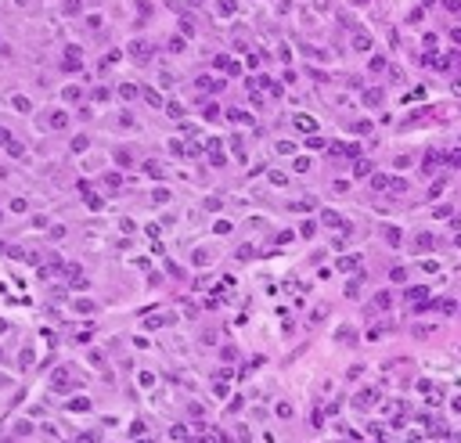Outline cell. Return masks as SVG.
<instances>
[{"mask_svg":"<svg viewBox=\"0 0 461 443\" xmlns=\"http://www.w3.org/2000/svg\"><path fill=\"white\" fill-rule=\"evenodd\" d=\"M65 72H79L83 69V51L79 47H65V61H61Z\"/></svg>","mask_w":461,"mask_h":443,"instance_id":"cell-1","label":"cell"},{"mask_svg":"<svg viewBox=\"0 0 461 443\" xmlns=\"http://www.w3.org/2000/svg\"><path fill=\"white\" fill-rule=\"evenodd\" d=\"M126 54H134V61H152V43L148 40H134L130 47H126Z\"/></svg>","mask_w":461,"mask_h":443,"instance_id":"cell-2","label":"cell"},{"mask_svg":"<svg viewBox=\"0 0 461 443\" xmlns=\"http://www.w3.org/2000/svg\"><path fill=\"white\" fill-rule=\"evenodd\" d=\"M213 65L220 69V72H230V76H238V72H242V65H238L234 58H230V54H216V61Z\"/></svg>","mask_w":461,"mask_h":443,"instance_id":"cell-3","label":"cell"},{"mask_svg":"<svg viewBox=\"0 0 461 443\" xmlns=\"http://www.w3.org/2000/svg\"><path fill=\"white\" fill-rule=\"evenodd\" d=\"M206 152H209V159H213L216 166H224V162H227V155H224V148H220L216 137H209V141H206Z\"/></svg>","mask_w":461,"mask_h":443,"instance_id":"cell-4","label":"cell"},{"mask_svg":"<svg viewBox=\"0 0 461 443\" xmlns=\"http://www.w3.org/2000/svg\"><path fill=\"white\" fill-rule=\"evenodd\" d=\"M47 116H51V119H47L51 130H65V126H69V116L61 112V108H54V112H47Z\"/></svg>","mask_w":461,"mask_h":443,"instance_id":"cell-5","label":"cell"},{"mask_svg":"<svg viewBox=\"0 0 461 443\" xmlns=\"http://www.w3.org/2000/svg\"><path fill=\"white\" fill-rule=\"evenodd\" d=\"M321 220H325L328 227H343V231H349V224H346V220L339 216V213H331V209H325V213H321Z\"/></svg>","mask_w":461,"mask_h":443,"instance_id":"cell-6","label":"cell"},{"mask_svg":"<svg viewBox=\"0 0 461 443\" xmlns=\"http://www.w3.org/2000/svg\"><path fill=\"white\" fill-rule=\"evenodd\" d=\"M11 105H15V112H25V116L33 112V101L25 97V94H11Z\"/></svg>","mask_w":461,"mask_h":443,"instance_id":"cell-7","label":"cell"},{"mask_svg":"<svg viewBox=\"0 0 461 443\" xmlns=\"http://www.w3.org/2000/svg\"><path fill=\"white\" fill-rule=\"evenodd\" d=\"M144 173H148L152 180H162V177H166V173H162V166L155 162V159H144Z\"/></svg>","mask_w":461,"mask_h":443,"instance_id":"cell-8","label":"cell"},{"mask_svg":"<svg viewBox=\"0 0 461 443\" xmlns=\"http://www.w3.org/2000/svg\"><path fill=\"white\" fill-rule=\"evenodd\" d=\"M180 33L184 36H195L198 29H195V18H191V15H180Z\"/></svg>","mask_w":461,"mask_h":443,"instance_id":"cell-9","label":"cell"},{"mask_svg":"<svg viewBox=\"0 0 461 443\" xmlns=\"http://www.w3.org/2000/svg\"><path fill=\"white\" fill-rule=\"evenodd\" d=\"M69 411H90V396H72V400H69Z\"/></svg>","mask_w":461,"mask_h":443,"instance_id":"cell-10","label":"cell"},{"mask_svg":"<svg viewBox=\"0 0 461 443\" xmlns=\"http://www.w3.org/2000/svg\"><path fill=\"white\" fill-rule=\"evenodd\" d=\"M119 97H123V101H134V97H137V83H123V87H119Z\"/></svg>","mask_w":461,"mask_h":443,"instance_id":"cell-11","label":"cell"},{"mask_svg":"<svg viewBox=\"0 0 461 443\" xmlns=\"http://www.w3.org/2000/svg\"><path fill=\"white\" fill-rule=\"evenodd\" d=\"M292 123H296V130H303V134H310V130H313V119H310V116H296Z\"/></svg>","mask_w":461,"mask_h":443,"instance_id":"cell-12","label":"cell"},{"mask_svg":"<svg viewBox=\"0 0 461 443\" xmlns=\"http://www.w3.org/2000/svg\"><path fill=\"white\" fill-rule=\"evenodd\" d=\"M166 202H170V191H166V188H155V191H152V206H166Z\"/></svg>","mask_w":461,"mask_h":443,"instance_id":"cell-13","label":"cell"},{"mask_svg":"<svg viewBox=\"0 0 461 443\" xmlns=\"http://www.w3.org/2000/svg\"><path fill=\"white\" fill-rule=\"evenodd\" d=\"M72 307H76V313H94V310H97V303H90V299H76Z\"/></svg>","mask_w":461,"mask_h":443,"instance_id":"cell-14","label":"cell"},{"mask_svg":"<svg viewBox=\"0 0 461 443\" xmlns=\"http://www.w3.org/2000/svg\"><path fill=\"white\" fill-rule=\"evenodd\" d=\"M234 7H238L234 0H220V4H216V15H224V18H227V15H234Z\"/></svg>","mask_w":461,"mask_h":443,"instance_id":"cell-15","label":"cell"},{"mask_svg":"<svg viewBox=\"0 0 461 443\" xmlns=\"http://www.w3.org/2000/svg\"><path fill=\"white\" fill-rule=\"evenodd\" d=\"M371 400H375V389H364L357 396V407H371Z\"/></svg>","mask_w":461,"mask_h":443,"instance_id":"cell-16","label":"cell"},{"mask_svg":"<svg viewBox=\"0 0 461 443\" xmlns=\"http://www.w3.org/2000/svg\"><path fill=\"white\" fill-rule=\"evenodd\" d=\"M4 148H7V155H11V159H22V155H25V148L18 144V141H11V144H4Z\"/></svg>","mask_w":461,"mask_h":443,"instance_id":"cell-17","label":"cell"},{"mask_svg":"<svg viewBox=\"0 0 461 443\" xmlns=\"http://www.w3.org/2000/svg\"><path fill=\"white\" fill-rule=\"evenodd\" d=\"M144 101H148V105H152V108H162V97H159V94H155V90H152V87H148V90H144Z\"/></svg>","mask_w":461,"mask_h":443,"instance_id":"cell-18","label":"cell"},{"mask_svg":"<svg viewBox=\"0 0 461 443\" xmlns=\"http://www.w3.org/2000/svg\"><path fill=\"white\" fill-rule=\"evenodd\" d=\"M166 112H170L173 119H180V116H184V105H180V101H170V105H166Z\"/></svg>","mask_w":461,"mask_h":443,"instance_id":"cell-19","label":"cell"},{"mask_svg":"<svg viewBox=\"0 0 461 443\" xmlns=\"http://www.w3.org/2000/svg\"><path fill=\"white\" fill-rule=\"evenodd\" d=\"M191 260H195V267H206V263H209V252H206V249H195V256H191Z\"/></svg>","mask_w":461,"mask_h":443,"instance_id":"cell-20","label":"cell"},{"mask_svg":"<svg viewBox=\"0 0 461 443\" xmlns=\"http://www.w3.org/2000/svg\"><path fill=\"white\" fill-rule=\"evenodd\" d=\"M202 443H224V436H220L216 429H206V436H202Z\"/></svg>","mask_w":461,"mask_h":443,"instance_id":"cell-21","label":"cell"},{"mask_svg":"<svg viewBox=\"0 0 461 443\" xmlns=\"http://www.w3.org/2000/svg\"><path fill=\"white\" fill-rule=\"evenodd\" d=\"M119 58H123V51H108V54H105V61H101V65H105V69H108V65H115V61H119Z\"/></svg>","mask_w":461,"mask_h":443,"instance_id":"cell-22","label":"cell"},{"mask_svg":"<svg viewBox=\"0 0 461 443\" xmlns=\"http://www.w3.org/2000/svg\"><path fill=\"white\" fill-rule=\"evenodd\" d=\"M87 144H90V141H87L83 134H79V137H72V152H87Z\"/></svg>","mask_w":461,"mask_h":443,"instance_id":"cell-23","label":"cell"},{"mask_svg":"<svg viewBox=\"0 0 461 443\" xmlns=\"http://www.w3.org/2000/svg\"><path fill=\"white\" fill-rule=\"evenodd\" d=\"M385 242H389V245H400V231H396V227H385Z\"/></svg>","mask_w":461,"mask_h":443,"instance_id":"cell-24","label":"cell"},{"mask_svg":"<svg viewBox=\"0 0 461 443\" xmlns=\"http://www.w3.org/2000/svg\"><path fill=\"white\" fill-rule=\"evenodd\" d=\"M238 260H242V263H249V260H252V245H242V249H238Z\"/></svg>","mask_w":461,"mask_h":443,"instance_id":"cell-25","label":"cell"},{"mask_svg":"<svg viewBox=\"0 0 461 443\" xmlns=\"http://www.w3.org/2000/svg\"><path fill=\"white\" fill-rule=\"evenodd\" d=\"M339 270H357V256H346V260H339Z\"/></svg>","mask_w":461,"mask_h":443,"instance_id":"cell-26","label":"cell"},{"mask_svg":"<svg viewBox=\"0 0 461 443\" xmlns=\"http://www.w3.org/2000/svg\"><path fill=\"white\" fill-rule=\"evenodd\" d=\"M184 47H188V43H184V36H173V40H170V51H173V54H180Z\"/></svg>","mask_w":461,"mask_h":443,"instance_id":"cell-27","label":"cell"},{"mask_svg":"<svg viewBox=\"0 0 461 443\" xmlns=\"http://www.w3.org/2000/svg\"><path fill=\"white\" fill-rule=\"evenodd\" d=\"M227 119H230V123H249V116H245V112H238V108H230Z\"/></svg>","mask_w":461,"mask_h":443,"instance_id":"cell-28","label":"cell"},{"mask_svg":"<svg viewBox=\"0 0 461 443\" xmlns=\"http://www.w3.org/2000/svg\"><path fill=\"white\" fill-rule=\"evenodd\" d=\"M166 321H170V317H162V313H155V317H148V321H144V325H148V328H162Z\"/></svg>","mask_w":461,"mask_h":443,"instance_id":"cell-29","label":"cell"},{"mask_svg":"<svg viewBox=\"0 0 461 443\" xmlns=\"http://www.w3.org/2000/svg\"><path fill=\"white\" fill-rule=\"evenodd\" d=\"M76 443H101V436H97V432H79Z\"/></svg>","mask_w":461,"mask_h":443,"instance_id":"cell-30","label":"cell"},{"mask_svg":"<svg viewBox=\"0 0 461 443\" xmlns=\"http://www.w3.org/2000/svg\"><path fill=\"white\" fill-rule=\"evenodd\" d=\"M202 119H209V123H213V119H216V105H213V101H209V105L202 108Z\"/></svg>","mask_w":461,"mask_h":443,"instance_id":"cell-31","label":"cell"},{"mask_svg":"<svg viewBox=\"0 0 461 443\" xmlns=\"http://www.w3.org/2000/svg\"><path fill=\"white\" fill-rule=\"evenodd\" d=\"M119 126H126V130H130V126H137V123H134L130 112H119Z\"/></svg>","mask_w":461,"mask_h":443,"instance_id":"cell-32","label":"cell"},{"mask_svg":"<svg viewBox=\"0 0 461 443\" xmlns=\"http://www.w3.org/2000/svg\"><path fill=\"white\" fill-rule=\"evenodd\" d=\"M274 148H278V152H281V155H285V152H288V155H292V152H296V144H292V141H278V144H274Z\"/></svg>","mask_w":461,"mask_h":443,"instance_id":"cell-33","label":"cell"},{"mask_svg":"<svg viewBox=\"0 0 461 443\" xmlns=\"http://www.w3.org/2000/svg\"><path fill=\"white\" fill-rule=\"evenodd\" d=\"M364 101H367V105H379V101H382V94H379V90H367V94H364Z\"/></svg>","mask_w":461,"mask_h":443,"instance_id":"cell-34","label":"cell"},{"mask_svg":"<svg viewBox=\"0 0 461 443\" xmlns=\"http://www.w3.org/2000/svg\"><path fill=\"white\" fill-rule=\"evenodd\" d=\"M353 47H357V51H367V47H371V40H367V36H357Z\"/></svg>","mask_w":461,"mask_h":443,"instance_id":"cell-35","label":"cell"},{"mask_svg":"<svg viewBox=\"0 0 461 443\" xmlns=\"http://www.w3.org/2000/svg\"><path fill=\"white\" fill-rule=\"evenodd\" d=\"M25 206H29L25 198H11V209H15V213H25Z\"/></svg>","mask_w":461,"mask_h":443,"instance_id":"cell-36","label":"cell"},{"mask_svg":"<svg viewBox=\"0 0 461 443\" xmlns=\"http://www.w3.org/2000/svg\"><path fill=\"white\" fill-rule=\"evenodd\" d=\"M213 231H216V234H230V224H227V220H216Z\"/></svg>","mask_w":461,"mask_h":443,"instance_id":"cell-37","label":"cell"},{"mask_svg":"<svg viewBox=\"0 0 461 443\" xmlns=\"http://www.w3.org/2000/svg\"><path fill=\"white\" fill-rule=\"evenodd\" d=\"M15 137H11V130H7V126H0V144H11Z\"/></svg>","mask_w":461,"mask_h":443,"instance_id":"cell-38","label":"cell"},{"mask_svg":"<svg viewBox=\"0 0 461 443\" xmlns=\"http://www.w3.org/2000/svg\"><path fill=\"white\" fill-rule=\"evenodd\" d=\"M234 432H238V436H234V443H249V429H242V425H238Z\"/></svg>","mask_w":461,"mask_h":443,"instance_id":"cell-39","label":"cell"},{"mask_svg":"<svg viewBox=\"0 0 461 443\" xmlns=\"http://www.w3.org/2000/svg\"><path fill=\"white\" fill-rule=\"evenodd\" d=\"M87 206H90V209H101V206H105V202H101L97 195H87Z\"/></svg>","mask_w":461,"mask_h":443,"instance_id":"cell-40","label":"cell"},{"mask_svg":"<svg viewBox=\"0 0 461 443\" xmlns=\"http://www.w3.org/2000/svg\"><path fill=\"white\" fill-rule=\"evenodd\" d=\"M65 97L69 101H79V87H65Z\"/></svg>","mask_w":461,"mask_h":443,"instance_id":"cell-41","label":"cell"},{"mask_svg":"<svg viewBox=\"0 0 461 443\" xmlns=\"http://www.w3.org/2000/svg\"><path fill=\"white\" fill-rule=\"evenodd\" d=\"M15 4H18V7H25V4H29V0H15Z\"/></svg>","mask_w":461,"mask_h":443,"instance_id":"cell-42","label":"cell"}]
</instances>
